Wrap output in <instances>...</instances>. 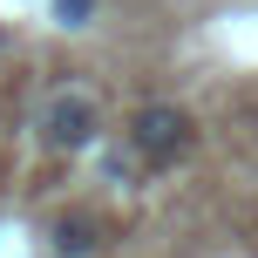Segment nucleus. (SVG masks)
<instances>
[{"mask_svg":"<svg viewBox=\"0 0 258 258\" xmlns=\"http://www.w3.org/2000/svg\"><path fill=\"white\" fill-rule=\"evenodd\" d=\"M190 143H197V129H190V116H183L177 102H150L129 122V150H136L143 163H177Z\"/></svg>","mask_w":258,"mask_h":258,"instance_id":"f257e3e1","label":"nucleus"},{"mask_svg":"<svg viewBox=\"0 0 258 258\" xmlns=\"http://www.w3.org/2000/svg\"><path fill=\"white\" fill-rule=\"evenodd\" d=\"M89 14H95V0H54V21L61 27H82Z\"/></svg>","mask_w":258,"mask_h":258,"instance_id":"20e7f679","label":"nucleus"},{"mask_svg":"<svg viewBox=\"0 0 258 258\" xmlns=\"http://www.w3.org/2000/svg\"><path fill=\"white\" fill-rule=\"evenodd\" d=\"M95 245H102V224L95 218H54L48 224V251L54 258H95Z\"/></svg>","mask_w":258,"mask_h":258,"instance_id":"7ed1b4c3","label":"nucleus"},{"mask_svg":"<svg viewBox=\"0 0 258 258\" xmlns=\"http://www.w3.org/2000/svg\"><path fill=\"white\" fill-rule=\"evenodd\" d=\"M41 143L48 150H89L95 143V102L89 95H54L41 109Z\"/></svg>","mask_w":258,"mask_h":258,"instance_id":"f03ea898","label":"nucleus"}]
</instances>
